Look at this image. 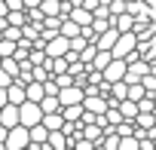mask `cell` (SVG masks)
Listing matches in <instances>:
<instances>
[{
  "mask_svg": "<svg viewBox=\"0 0 156 150\" xmlns=\"http://www.w3.org/2000/svg\"><path fill=\"white\" fill-rule=\"evenodd\" d=\"M132 49H138V34L135 31H122V34H116V40L110 46V55L113 58H126Z\"/></svg>",
  "mask_w": 156,
  "mask_h": 150,
  "instance_id": "1",
  "label": "cell"
},
{
  "mask_svg": "<svg viewBox=\"0 0 156 150\" xmlns=\"http://www.w3.org/2000/svg\"><path fill=\"white\" fill-rule=\"evenodd\" d=\"M28 141H31V138H28V126L16 123V126L6 129V141H3V147H6V150H25Z\"/></svg>",
  "mask_w": 156,
  "mask_h": 150,
  "instance_id": "2",
  "label": "cell"
},
{
  "mask_svg": "<svg viewBox=\"0 0 156 150\" xmlns=\"http://www.w3.org/2000/svg\"><path fill=\"white\" fill-rule=\"evenodd\" d=\"M40 116H43V110H40V104L37 101H22L19 104V123L22 126H34V123H40Z\"/></svg>",
  "mask_w": 156,
  "mask_h": 150,
  "instance_id": "3",
  "label": "cell"
},
{
  "mask_svg": "<svg viewBox=\"0 0 156 150\" xmlns=\"http://www.w3.org/2000/svg\"><path fill=\"white\" fill-rule=\"evenodd\" d=\"M67 37H61V34H55V37H49L46 43H43V52L49 55V58H58V55H64L67 52Z\"/></svg>",
  "mask_w": 156,
  "mask_h": 150,
  "instance_id": "4",
  "label": "cell"
},
{
  "mask_svg": "<svg viewBox=\"0 0 156 150\" xmlns=\"http://www.w3.org/2000/svg\"><path fill=\"white\" fill-rule=\"evenodd\" d=\"M83 95H86V92H83V86H76V83H70V86H61V89H58V101H61V104H80V101H83Z\"/></svg>",
  "mask_w": 156,
  "mask_h": 150,
  "instance_id": "5",
  "label": "cell"
},
{
  "mask_svg": "<svg viewBox=\"0 0 156 150\" xmlns=\"http://www.w3.org/2000/svg\"><path fill=\"white\" fill-rule=\"evenodd\" d=\"M46 144H49V150H64V147H70V138H67L61 129H52V132L46 135Z\"/></svg>",
  "mask_w": 156,
  "mask_h": 150,
  "instance_id": "6",
  "label": "cell"
},
{
  "mask_svg": "<svg viewBox=\"0 0 156 150\" xmlns=\"http://www.w3.org/2000/svg\"><path fill=\"white\" fill-rule=\"evenodd\" d=\"M16 123H19V104H9V101H6L3 107H0V126L9 129V126H16Z\"/></svg>",
  "mask_w": 156,
  "mask_h": 150,
  "instance_id": "7",
  "label": "cell"
},
{
  "mask_svg": "<svg viewBox=\"0 0 156 150\" xmlns=\"http://www.w3.org/2000/svg\"><path fill=\"white\" fill-rule=\"evenodd\" d=\"M110 22H113V28H116V31H119V34H122V31H132V28H135V22H138V19H135V16H132V12H129V9H126V12H119V16H113V19H110Z\"/></svg>",
  "mask_w": 156,
  "mask_h": 150,
  "instance_id": "8",
  "label": "cell"
},
{
  "mask_svg": "<svg viewBox=\"0 0 156 150\" xmlns=\"http://www.w3.org/2000/svg\"><path fill=\"white\" fill-rule=\"evenodd\" d=\"M67 19H73L76 25L83 28V25H89V22H92V12H89L83 3H80V6H70V9H67Z\"/></svg>",
  "mask_w": 156,
  "mask_h": 150,
  "instance_id": "9",
  "label": "cell"
},
{
  "mask_svg": "<svg viewBox=\"0 0 156 150\" xmlns=\"http://www.w3.org/2000/svg\"><path fill=\"white\" fill-rule=\"evenodd\" d=\"M6 101H9V104H22V101H25V86L12 80V83L6 86Z\"/></svg>",
  "mask_w": 156,
  "mask_h": 150,
  "instance_id": "10",
  "label": "cell"
},
{
  "mask_svg": "<svg viewBox=\"0 0 156 150\" xmlns=\"http://www.w3.org/2000/svg\"><path fill=\"white\" fill-rule=\"evenodd\" d=\"M58 34L70 40V37H76V34H80V25H76L73 19H67V16H61V25H58Z\"/></svg>",
  "mask_w": 156,
  "mask_h": 150,
  "instance_id": "11",
  "label": "cell"
},
{
  "mask_svg": "<svg viewBox=\"0 0 156 150\" xmlns=\"http://www.w3.org/2000/svg\"><path fill=\"white\" fill-rule=\"evenodd\" d=\"M116 110L122 113V120H135V113H138V101L122 98V101H116Z\"/></svg>",
  "mask_w": 156,
  "mask_h": 150,
  "instance_id": "12",
  "label": "cell"
},
{
  "mask_svg": "<svg viewBox=\"0 0 156 150\" xmlns=\"http://www.w3.org/2000/svg\"><path fill=\"white\" fill-rule=\"evenodd\" d=\"M40 123L52 132V129H61V123H64V116H61V110H52V113H43L40 116Z\"/></svg>",
  "mask_w": 156,
  "mask_h": 150,
  "instance_id": "13",
  "label": "cell"
},
{
  "mask_svg": "<svg viewBox=\"0 0 156 150\" xmlns=\"http://www.w3.org/2000/svg\"><path fill=\"white\" fill-rule=\"evenodd\" d=\"M37 104H40V110H43V113H52V110H58V107H61L58 95H43V98H40Z\"/></svg>",
  "mask_w": 156,
  "mask_h": 150,
  "instance_id": "14",
  "label": "cell"
},
{
  "mask_svg": "<svg viewBox=\"0 0 156 150\" xmlns=\"http://www.w3.org/2000/svg\"><path fill=\"white\" fill-rule=\"evenodd\" d=\"M0 67H3L9 77H16V73H19V61H16L12 55H3V58H0Z\"/></svg>",
  "mask_w": 156,
  "mask_h": 150,
  "instance_id": "15",
  "label": "cell"
},
{
  "mask_svg": "<svg viewBox=\"0 0 156 150\" xmlns=\"http://www.w3.org/2000/svg\"><path fill=\"white\" fill-rule=\"evenodd\" d=\"M141 86H144L147 92H156V73H150V70H147L144 77H141Z\"/></svg>",
  "mask_w": 156,
  "mask_h": 150,
  "instance_id": "16",
  "label": "cell"
},
{
  "mask_svg": "<svg viewBox=\"0 0 156 150\" xmlns=\"http://www.w3.org/2000/svg\"><path fill=\"white\" fill-rule=\"evenodd\" d=\"M3 37H6V40H22V28H19V25H6V28H3Z\"/></svg>",
  "mask_w": 156,
  "mask_h": 150,
  "instance_id": "17",
  "label": "cell"
},
{
  "mask_svg": "<svg viewBox=\"0 0 156 150\" xmlns=\"http://www.w3.org/2000/svg\"><path fill=\"white\" fill-rule=\"evenodd\" d=\"M9 83H12V77H9L3 67H0V89H3V86H9Z\"/></svg>",
  "mask_w": 156,
  "mask_h": 150,
  "instance_id": "18",
  "label": "cell"
},
{
  "mask_svg": "<svg viewBox=\"0 0 156 150\" xmlns=\"http://www.w3.org/2000/svg\"><path fill=\"white\" fill-rule=\"evenodd\" d=\"M3 141H6V126H0V150H3Z\"/></svg>",
  "mask_w": 156,
  "mask_h": 150,
  "instance_id": "19",
  "label": "cell"
},
{
  "mask_svg": "<svg viewBox=\"0 0 156 150\" xmlns=\"http://www.w3.org/2000/svg\"><path fill=\"white\" fill-rule=\"evenodd\" d=\"M126 3H129V0H126Z\"/></svg>",
  "mask_w": 156,
  "mask_h": 150,
  "instance_id": "20",
  "label": "cell"
}]
</instances>
